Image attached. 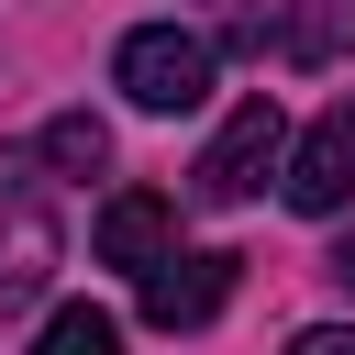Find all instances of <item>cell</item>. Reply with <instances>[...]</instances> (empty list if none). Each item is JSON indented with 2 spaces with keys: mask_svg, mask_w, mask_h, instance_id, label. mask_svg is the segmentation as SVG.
Masks as SVG:
<instances>
[{
  "mask_svg": "<svg viewBox=\"0 0 355 355\" xmlns=\"http://www.w3.org/2000/svg\"><path fill=\"white\" fill-rule=\"evenodd\" d=\"M288 355H355V322H311V333H288Z\"/></svg>",
  "mask_w": 355,
  "mask_h": 355,
  "instance_id": "10",
  "label": "cell"
},
{
  "mask_svg": "<svg viewBox=\"0 0 355 355\" xmlns=\"http://www.w3.org/2000/svg\"><path fill=\"white\" fill-rule=\"evenodd\" d=\"M44 266H55V233L22 211V222H11V244H0V311H22V300L44 288Z\"/></svg>",
  "mask_w": 355,
  "mask_h": 355,
  "instance_id": "9",
  "label": "cell"
},
{
  "mask_svg": "<svg viewBox=\"0 0 355 355\" xmlns=\"http://www.w3.org/2000/svg\"><path fill=\"white\" fill-rule=\"evenodd\" d=\"M33 355H122V322H111L100 300H55L44 333H33Z\"/></svg>",
  "mask_w": 355,
  "mask_h": 355,
  "instance_id": "8",
  "label": "cell"
},
{
  "mask_svg": "<svg viewBox=\"0 0 355 355\" xmlns=\"http://www.w3.org/2000/svg\"><path fill=\"white\" fill-rule=\"evenodd\" d=\"M277 189H288V211H311V222H333V211L355 200V100H333V111L288 144V178H277Z\"/></svg>",
  "mask_w": 355,
  "mask_h": 355,
  "instance_id": "3",
  "label": "cell"
},
{
  "mask_svg": "<svg viewBox=\"0 0 355 355\" xmlns=\"http://www.w3.org/2000/svg\"><path fill=\"white\" fill-rule=\"evenodd\" d=\"M33 155H44L55 178H100V166H111V122H100V111H55Z\"/></svg>",
  "mask_w": 355,
  "mask_h": 355,
  "instance_id": "7",
  "label": "cell"
},
{
  "mask_svg": "<svg viewBox=\"0 0 355 355\" xmlns=\"http://www.w3.org/2000/svg\"><path fill=\"white\" fill-rule=\"evenodd\" d=\"M233 266H244V255H166V266L144 277V322H155V333H200V322L233 300Z\"/></svg>",
  "mask_w": 355,
  "mask_h": 355,
  "instance_id": "4",
  "label": "cell"
},
{
  "mask_svg": "<svg viewBox=\"0 0 355 355\" xmlns=\"http://www.w3.org/2000/svg\"><path fill=\"white\" fill-rule=\"evenodd\" d=\"M277 55H288V67H344V55H355V0H300V11L277 22Z\"/></svg>",
  "mask_w": 355,
  "mask_h": 355,
  "instance_id": "6",
  "label": "cell"
},
{
  "mask_svg": "<svg viewBox=\"0 0 355 355\" xmlns=\"http://www.w3.org/2000/svg\"><path fill=\"white\" fill-rule=\"evenodd\" d=\"M333 288H344V300H355V233H344V244H333Z\"/></svg>",
  "mask_w": 355,
  "mask_h": 355,
  "instance_id": "11",
  "label": "cell"
},
{
  "mask_svg": "<svg viewBox=\"0 0 355 355\" xmlns=\"http://www.w3.org/2000/svg\"><path fill=\"white\" fill-rule=\"evenodd\" d=\"M178 255V211L155 200V189H122V200H100V266H133V277H155Z\"/></svg>",
  "mask_w": 355,
  "mask_h": 355,
  "instance_id": "5",
  "label": "cell"
},
{
  "mask_svg": "<svg viewBox=\"0 0 355 355\" xmlns=\"http://www.w3.org/2000/svg\"><path fill=\"white\" fill-rule=\"evenodd\" d=\"M288 166V122H277V100L255 89V100H233V122L200 144V166H189V189L211 200V211H233V200H255L266 178Z\"/></svg>",
  "mask_w": 355,
  "mask_h": 355,
  "instance_id": "2",
  "label": "cell"
},
{
  "mask_svg": "<svg viewBox=\"0 0 355 355\" xmlns=\"http://www.w3.org/2000/svg\"><path fill=\"white\" fill-rule=\"evenodd\" d=\"M111 89H122L133 111H200V100H211V33H189V22H133L122 55H111Z\"/></svg>",
  "mask_w": 355,
  "mask_h": 355,
  "instance_id": "1",
  "label": "cell"
}]
</instances>
